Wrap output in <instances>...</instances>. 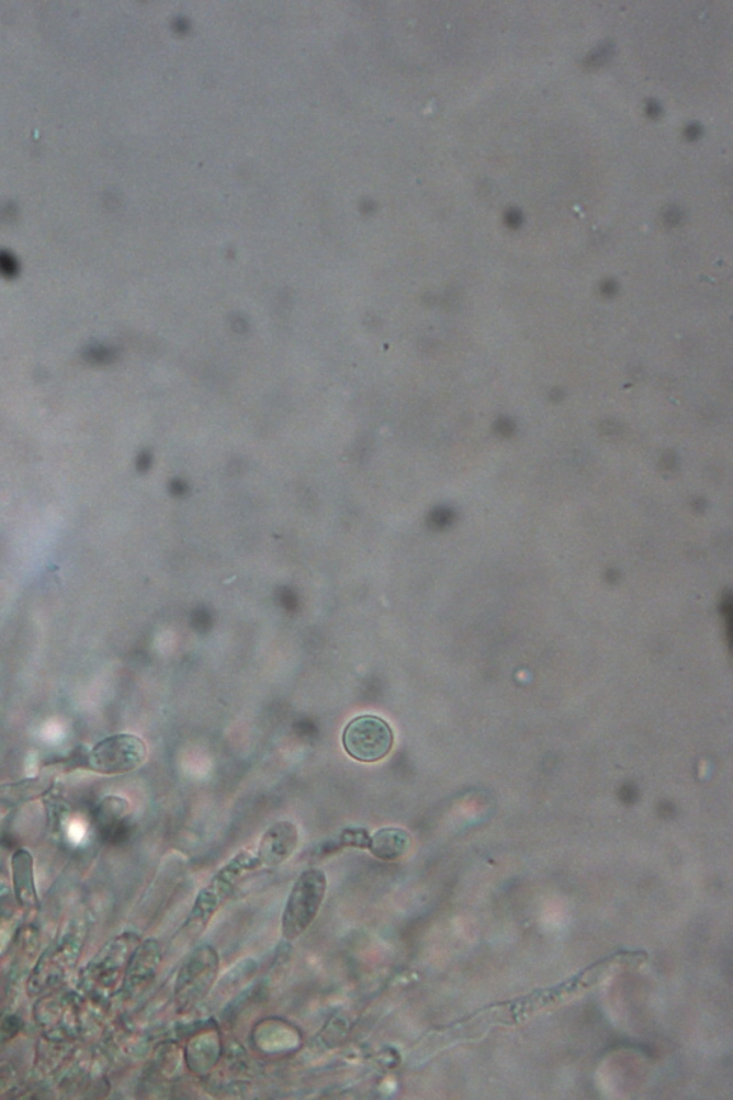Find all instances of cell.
Listing matches in <instances>:
<instances>
[{"label":"cell","mask_w":733,"mask_h":1100,"mask_svg":"<svg viewBox=\"0 0 733 1100\" xmlns=\"http://www.w3.org/2000/svg\"><path fill=\"white\" fill-rule=\"evenodd\" d=\"M646 961L647 954L643 951L610 953L609 956L591 963L590 966L562 984L477 1010L476 1013L437 1031V1039L443 1047L458 1045L460 1042L476 1041L490 1032L493 1028L523 1023L533 1018L534 1014L557 1008L559 1004L566 1003V1001L575 999L576 996L594 989L595 986L609 979L618 970L645 965Z\"/></svg>","instance_id":"6da1fadb"},{"label":"cell","mask_w":733,"mask_h":1100,"mask_svg":"<svg viewBox=\"0 0 733 1100\" xmlns=\"http://www.w3.org/2000/svg\"><path fill=\"white\" fill-rule=\"evenodd\" d=\"M257 855L241 851L229 860L227 864L215 874L208 886L202 888L196 895L194 906L187 920L183 921L180 932L176 935V942L185 947L195 943L204 934L214 916L218 913L221 907L232 899L235 888L239 882L253 869L260 868Z\"/></svg>","instance_id":"7a4b0ae2"},{"label":"cell","mask_w":733,"mask_h":1100,"mask_svg":"<svg viewBox=\"0 0 733 1100\" xmlns=\"http://www.w3.org/2000/svg\"><path fill=\"white\" fill-rule=\"evenodd\" d=\"M327 886L323 869L308 868L300 874L281 917V934L286 942H295L312 928L326 900Z\"/></svg>","instance_id":"3957f363"},{"label":"cell","mask_w":733,"mask_h":1100,"mask_svg":"<svg viewBox=\"0 0 733 1100\" xmlns=\"http://www.w3.org/2000/svg\"><path fill=\"white\" fill-rule=\"evenodd\" d=\"M219 973V954L211 944H202L188 956L176 980L177 1010L190 1012L213 990Z\"/></svg>","instance_id":"277c9868"},{"label":"cell","mask_w":733,"mask_h":1100,"mask_svg":"<svg viewBox=\"0 0 733 1100\" xmlns=\"http://www.w3.org/2000/svg\"><path fill=\"white\" fill-rule=\"evenodd\" d=\"M394 745L392 727L383 718L361 716L351 719L342 732V747L359 763H379Z\"/></svg>","instance_id":"5b68a950"},{"label":"cell","mask_w":733,"mask_h":1100,"mask_svg":"<svg viewBox=\"0 0 733 1100\" xmlns=\"http://www.w3.org/2000/svg\"><path fill=\"white\" fill-rule=\"evenodd\" d=\"M147 760V745L139 737L116 733L98 742L89 752L88 767L102 775L131 773Z\"/></svg>","instance_id":"8992f818"},{"label":"cell","mask_w":733,"mask_h":1100,"mask_svg":"<svg viewBox=\"0 0 733 1100\" xmlns=\"http://www.w3.org/2000/svg\"><path fill=\"white\" fill-rule=\"evenodd\" d=\"M82 951V935L70 930L42 954L30 980L31 994H41L48 987L59 985L77 965Z\"/></svg>","instance_id":"52a82bcc"},{"label":"cell","mask_w":733,"mask_h":1100,"mask_svg":"<svg viewBox=\"0 0 733 1100\" xmlns=\"http://www.w3.org/2000/svg\"><path fill=\"white\" fill-rule=\"evenodd\" d=\"M139 943V935L135 933H124L112 940L98 954L95 961L91 962L88 968L89 975H93L103 986L116 985Z\"/></svg>","instance_id":"ba28073f"},{"label":"cell","mask_w":733,"mask_h":1100,"mask_svg":"<svg viewBox=\"0 0 733 1100\" xmlns=\"http://www.w3.org/2000/svg\"><path fill=\"white\" fill-rule=\"evenodd\" d=\"M162 962V949L157 939H148L136 946L124 975V990L135 995L148 987L157 977Z\"/></svg>","instance_id":"9c48e42d"},{"label":"cell","mask_w":733,"mask_h":1100,"mask_svg":"<svg viewBox=\"0 0 733 1100\" xmlns=\"http://www.w3.org/2000/svg\"><path fill=\"white\" fill-rule=\"evenodd\" d=\"M297 827L291 821H279L262 834L257 858L261 866L277 867L285 863L298 848Z\"/></svg>","instance_id":"30bf717a"},{"label":"cell","mask_w":733,"mask_h":1100,"mask_svg":"<svg viewBox=\"0 0 733 1100\" xmlns=\"http://www.w3.org/2000/svg\"><path fill=\"white\" fill-rule=\"evenodd\" d=\"M413 848L411 834L401 827H384L370 835V854L380 862L394 863L406 858Z\"/></svg>","instance_id":"8fae6325"},{"label":"cell","mask_w":733,"mask_h":1100,"mask_svg":"<svg viewBox=\"0 0 733 1100\" xmlns=\"http://www.w3.org/2000/svg\"><path fill=\"white\" fill-rule=\"evenodd\" d=\"M12 884L19 906L25 909H37L40 897H37L35 884L34 857L30 851L22 849L13 854L12 862Z\"/></svg>","instance_id":"7c38bea8"},{"label":"cell","mask_w":733,"mask_h":1100,"mask_svg":"<svg viewBox=\"0 0 733 1100\" xmlns=\"http://www.w3.org/2000/svg\"><path fill=\"white\" fill-rule=\"evenodd\" d=\"M221 1041L218 1031H205L188 1042L187 1064L194 1074L204 1075L218 1064Z\"/></svg>","instance_id":"4fadbf2b"},{"label":"cell","mask_w":733,"mask_h":1100,"mask_svg":"<svg viewBox=\"0 0 733 1100\" xmlns=\"http://www.w3.org/2000/svg\"><path fill=\"white\" fill-rule=\"evenodd\" d=\"M257 963L247 958V961L239 962V965L234 966L232 970L227 973L224 977L223 984L219 985L218 991L227 994V991H234L239 989L244 984H248L251 979L253 973L257 972Z\"/></svg>","instance_id":"5bb4252c"},{"label":"cell","mask_w":733,"mask_h":1100,"mask_svg":"<svg viewBox=\"0 0 733 1100\" xmlns=\"http://www.w3.org/2000/svg\"><path fill=\"white\" fill-rule=\"evenodd\" d=\"M370 834L365 829H346L341 831L338 835L336 843H328V849L341 850V849H360L366 850L369 848Z\"/></svg>","instance_id":"9a60e30c"}]
</instances>
